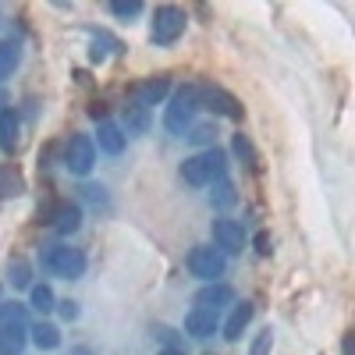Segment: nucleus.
<instances>
[{"instance_id":"nucleus-1","label":"nucleus","mask_w":355,"mask_h":355,"mask_svg":"<svg viewBox=\"0 0 355 355\" xmlns=\"http://www.w3.org/2000/svg\"><path fill=\"white\" fill-rule=\"evenodd\" d=\"M224 174H227V153L217 150V146H210V150H202V153H196V157H189L182 164V178L189 185H196V189L220 182Z\"/></svg>"},{"instance_id":"nucleus-2","label":"nucleus","mask_w":355,"mask_h":355,"mask_svg":"<svg viewBox=\"0 0 355 355\" xmlns=\"http://www.w3.org/2000/svg\"><path fill=\"white\" fill-rule=\"evenodd\" d=\"M40 263L50 277H61V281H78L85 274V252L71 245H46L40 252Z\"/></svg>"},{"instance_id":"nucleus-3","label":"nucleus","mask_w":355,"mask_h":355,"mask_svg":"<svg viewBox=\"0 0 355 355\" xmlns=\"http://www.w3.org/2000/svg\"><path fill=\"white\" fill-rule=\"evenodd\" d=\"M196 110H199V93H196V82H189L185 89H178V93L171 96V103L164 110V128L171 135H185L192 128Z\"/></svg>"},{"instance_id":"nucleus-4","label":"nucleus","mask_w":355,"mask_h":355,"mask_svg":"<svg viewBox=\"0 0 355 355\" xmlns=\"http://www.w3.org/2000/svg\"><path fill=\"white\" fill-rule=\"evenodd\" d=\"M185 25H189V15L174 4H164L153 11V28H150V40L157 46H171L185 36Z\"/></svg>"},{"instance_id":"nucleus-5","label":"nucleus","mask_w":355,"mask_h":355,"mask_svg":"<svg viewBox=\"0 0 355 355\" xmlns=\"http://www.w3.org/2000/svg\"><path fill=\"white\" fill-rule=\"evenodd\" d=\"M196 93H199V107H210L220 117H231V121H242V103L234 100L227 89L214 85V82H196Z\"/></svg>"},{"instance_id":"nucleus-6","label":"nucleus","mask_w":355,"mask_h":355,"mask_svg":"<svg viewBox=\"0 0 355 355\" xmlns=\"http://www.w3.org/2000/svg\"><path fill=\"white\" fill-rule=\"evenodd\" d=\"M224 266H227V259H224V252H217L214 245H196V249L189 252V270H192V277H199V281H206V284H214V281L224 274Z\"/></svg>"},{"instance_id":"nucleus-7","label":"nucleus","mask_w":355,"mask_h":355,"mask_svg":"<svg viewBox=\"0 0 355 355\" xmlns=\"http://www.w3.org/2000/svg\"><path fill=\"white\" fill-rule=\"evenodd\" d=\"M96 164V142L89 135H71L68 146H64V167L78 178H85L89 171H93Z\"/></svg>"},{"instance_id":"nucleus-8","label":"nucleus","mask_w":355,"mask_h":355,"mask_svg":"<svg viewBox=\"0 0 355 355\" xmlns=\"http://www.w3.org/2000/svg\"><path fill=\"white\" fill-rule=\"evenodd\" d=\"M210 234H214L217 252H224V256H234V252H242V249L249 245L245 227H242L239 220H231V217H217L214 227H210Z\"/></svg>"},{"instance_id":"nucleus-9","label":"nucleus","mask_w":355,"mask_h":355,"mask_svg":"<svg viewBox=\"0 0 355 355\" xmlns=\"http://www.w3.org/2000/svg\"><path fill=\"white\" fill-rule=\"evenodd\" d=\"M46 224H53V231L57 234H71V231H78L82 227V206L78 202H71V199H64V202H53L50 210H46V217H43Z\"/></svg>"},{"instance_id":"nucleus-10","label":"nucleus","mask_w":355,"mask_h":355,"mask_svg":"<svg viewBox=\"0 0 355 355\" xmlns=\"http://www.w3.org/2000/svg\"><path fill=\"white\" fill-rule=\"evenodd\" d=\"M167 93H171V78L167 75H153V78H142L132 89V100H139L142 107H157L160 100H167Z\"/></svg>"},{"instance_id":"nucleus-11","label":"nucleus","mask_w":355,"mask_h":355,"mask_svg":"<svg viewBox=\"0 0 355 355\" xmlns=\"http://www.w3.org/2000/svg\"><path fill=\"white\" fill-rule=\"evenodd\" d=\"M217 327H220V313H217V309L196 306V309L185 316V331H189L192 338H210Z\"/></svg>"},{"instance_id":"nucleus-12","label":"nucleus","mask_w":355,"mask_h":355,"mask_svg":"<svg viewBox=\"0 0 355 355\" xmlns=\"http://www.w3.org/2000/svg\"><path fill=\"white\" fill-rule=\"evenodd\" d=\"M227 302H234V291L227 284H220V281H214V284H206V288L196 291V306H206V309L220 313V306H227Z\"/></svg>"},{"instance_id":"nucleus-13","label":"nucleus","mask_w":355,"mask_h":355,"mask_svg":"<svg viewBox=\"0 0 355 355\" xmlns=\"http://www.w3.org/2000/svg\"><path fill=\"white\" fill-rule=\"evenodd\" d=\"M18 135H21V117H18V110H0V150L15 153V150H18Z\"/></svg>"},{"instance_id":"nucleus-14","label":"nucleus","mask_w":355,"mask_h":355,"mask_svg":"<svg viewBox=\"0 0 355 355\" xmlns=\"http://www.w3.org/2000/svg\"><path fill=\"white\" fill-rule=\"evenodd\" d=\"M96 142H100V150H103V153L117 157V153L125 150V142H128V135H125V128H121V125H114V121H100Z\"/></svg>"},{"instance_id":"nucleus-15","label":"nucleus","mask_w":355,"mask_h":355,"mask_svg":"<svg viewBox=\"0 0 355 355\" xmlns=\"http://www.w3.org/2000/svg\"><path fill=\"white\" fill-rule=\"evenodd\" d=\"M252 313H256V306H252V302H239V306H234V309H231V316H227V323H224V338H227V341H239V338H242V331L249 327Z\"/></svg>"},{"instance_id":"nucleus-16","label":"nucleus","mask_w":355,"mask_h":355,"mask_svg":"<svg viewBox=\"0 0 355 355\" xmlns=\"http://www.w3.org/2000/svg\"><path fill=\"white\" fill-rule=\"evenodd\" d=\"M150 107H142L139 100H128L125 103V128L128 135H142V132H150Z\"/></svg>"},{"instance_id":"nucleus-17","label":"nucleus","mask_w":355,"mask_h":355,"mask_svg":"<svg viewBox=\"0 0 355 355\" xmlns=\"http://www.w3.org/2000/svg\"><path fill=\"white\" fill-rule=\"evenodd\" d=\"M25 345H28V331L25 327H15V323L0 327V355H21Z\"/></svg>"},{"instance_id":"nucleus-18","label":"nucleus","mask_w":355,"mask_h":355,"mask_svg":"<svg viewBox=\"0 0 355 355\" xmlns=\"http://www.w3.org/2000/svg\"><path fill=\"white\" fill-rule=\"evenodd\" d=\"M25 192V182H21V174L15 164H4L0 167V199H15Z\"/></svg>"},{"instance_id":"nucleus-19","label":"nucleus","mask_w":355,"mask_h":355,"mask_svg":"<svg viewBox=\"0 0 355 355\" xmlns=\"http://www.w3.org/2000/svg\"><path fill=\"white\" fill-rule=\"evenodd\" d=\"M28 338H33V345L40 352H53L57 345H61V331H57L53 323H36V327L28 331Z\"/></svg>"},{"instance_id":"nucleus-20","label":"nucleus","mask_w":355,"mask_h":355,"mask_svg":"<svg viewBox=\"0 0 355 355\" xmlns=\"http://www.w3.org/2000/svg\"><path fill=\"white\" fill-rule=\"evenodd\" d=\"M18 61H21V50H18V43H11V40H0V82L15 75Z\"/></svg>"},{"instance_id":"nucleus-21","label":"nucleus","mask_w":355,"mask_h":355,"mask_svg":"<svg viewBox=\"0 0 355 355\" xmlns=\"http://www.w3.org/2000/svg\"><path fill=\"white\" fill-rule=\"evenodd\" d=\"M110 50L117 53V50H121V43H117L114 36H107V33H93V43H89V57H93V61H103Z\"/></svg>"},{"instance_id":"nucleus-22","label":"nucleus","mask_w":355,"mask_h":355,"mask_svg":"<svg viewBox=\"0 0 355 355\" xmlns=\"http://www.w3.org/2000/svg\"><path fill=\"white\" fill-rule=\"evenodd\" d=\"M8 274H11V284H15V288H33V270H28V263H25L21 256L11 259Z\"/></svg>"},{"instance_id":"nucleus-23","label":"nucleus","mask_w":355,"mask_h":355,"mask_svg":"<svg viewBox=\"0 0 355 355\" xmlns=\"http://www.w3.org/2000/svg\"><path fill=\"white\" fill-rule=\"evenodd\" d=\"M231 146H234V153H239V157L249 164V171H256V167H259V157H256V150H252L249 135H242V132H239V135L231 139Z\"/></svg>"},{"instance_id":"nucleus-24","label":"nucleus","mask_w":355,"mask_h":355,"mask_svg":"<svg viewBox=\"0 0 355 355\" xmlns=\"http://www.w3.org/2000/svg\"><path fill=\"white\" fill-rule=\"evenodd\" d=\"M25 306L21 302H8V306H0V327H8V323H15V327H25Z\"/></svg>"},{"instance_id":"nucleus-25","label":"nucleus","mask_w":355,"mask_h":355,"mask_svg":"<svg viewBox=\"0 0 355 355\" xmlns=\"http://www.w3.org/2000/svg\"><path fill=\"white\" fill-rule=\"evenodd\" d=\"M53 306H57V299H53L50 284H33V309H40V313H50Z\"/></svg>"},{"instance_id":"nucleus-26","label":"nucleus","mask_w":355,"mask_h":355,"mask_svg":"<svg viewBox=\"0 0 355 355\" xmlns=\"http://www.w3.org/2000/svg\"><path fill=\"white\" fill-rule=\"evenodd\" d=\"M185 139H189V142H196V146H206V150H210L214 139H217V128H214V125H196V128H189V132H185Z\"/></svg>"},{"instance_id":"nucleus-27","label":"nucleus","mask_w":355,"mask_h":355,"mask_svg":"<svg viewBox=\"0 0 355 355\" xmlns=\"http://www.w3.org/2000/svg\"><path fill=\"white\" fill-rule=\"evenodd\" d=\"M210 199L217 202V206H234V185L227 182V178H220V182H214V192H210Z\"/></svg>"},{"instance_id":"nucleus-28","label":"nucleus","mask_w":355,"mask_h":355,"mask_svg":"<svg viewBox=\"0 0 355 355\" xmlns=\"http://www.w3.org/2000/svg\"><path fill=\"white\" fill-rule=\"evenodd\" d=\"M142 11V0H110V15L114 18H135Z\"/></svg>"},{"instance_id":"nucleus-29","label":"nucleus","mask_w":355,"mask_h":355,"mask_svg":"<svg viewBox=\"0 0 355 355\" xmlns=\"http://www.w3.org/2000/svg\"><path fill=\"white\" fill-rule=\"evenodd\" d=\"M270 348H274V331L266 327V331H259V334H256V341H252L249 355H270Z\"/></svg>"},{"instance_id":"nucleus-30","label":"nucleus","mask_w":355,"mask_h":355,"mask_svg":"<svg viewBox=\"0 0 355 355\" xmlns=\"http://www.w3.org/2000/svg\"><path fill=\"white\" fill-rule=\"evenodd\" d=\"M82 192H85V199H89V202H96V206H107V189H103V185H85Z\"/></svg>"},{"instance_id":"nucleus-31","label":"nucleus","mask_w":355,"mask_h":355,"mask_svg":"<svg viewBox=\"0 0 355 355\" xmlns=\"http://www.w3.org/2000/svg\"><path fill=\"white\" fill-rule=\"evenodd\" d=\"M53 309H61L64 320H78V302H71V299H68V302H57Z\"/></svg>"},{"instance_id":"nucleus-32","label":"nucleus","mask_w":355,"mask_h":355,"mask_svg":"<svg viewBox=\"0 0 355 355\" xmlns=\"http://www.w3.org/2000/svg\"><path fill=\"white\" fill-rule=\"evenodd\" d=\"M270 245H274V242H270V234L259 231V234H256V252H259V256H270Z\"/></svg>"},{"instance_id":"nucleus-33","label":"nucleus","mask_w":355,"mask_h":355,"mask_svg":"<svg viewBox=\"0 0 355 355\" xmlns=\"http://www.w3.org/2000/svg\"><path fill=\"white\" fill-rule=\"evenodd\" d=\"M89 114H93L96 121H107V103H93V107H89Z\"/></svg>"},{"instance_id":"nucleus-34","label":"nucleus","mask_w":355,"mask_h":355,"mask_svg":"<svg viewBox=\"0 0 355 355\" xmlns=\"http://www.w3.org/2000/svg\"><path fill=\"white\" fill-rule=\"evenodd\" d=\"M160 355H185V352H182V348H164Z\"/></svg>"}]
</instances>
